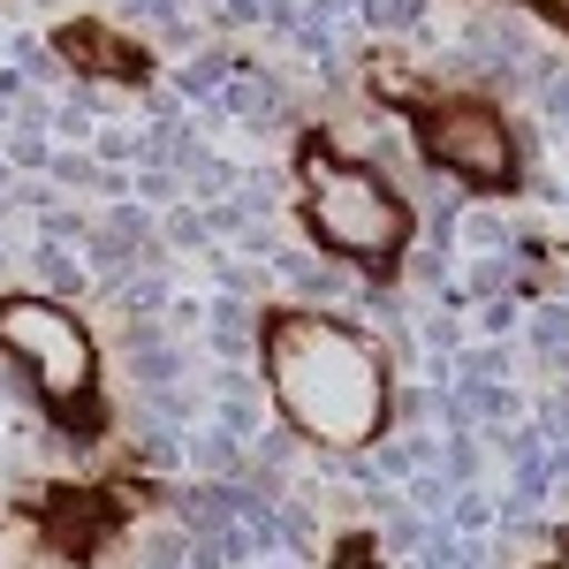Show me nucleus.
I'll return each mask as SVG.
<instances>
[{
    "label": "nucleus",
    "instance_id": "27",
    "mask_svg": "<svg viewBox=\"0 0 569 569\" xmlns=\"http://www.w3.org/2000/svg\"><path fill=\"white\" fill-rule=\"evenodd\" d=\"M206 236H213V228H206V213H190V206H176V213L160 220V243H168V251H190V243H206Z\"/></svg>",
    "mask_w": 569,
    "mask_h": 569
},
{
    "label": "nucleus",
    "instance_id": "33",
    "mask_svg": "<svg viewBox=\"0 0 569 569\" xmlns=\"http://www.w3.org/2000/svg\"><path fill=\"white\" fill-rule=\"evenodd\" d=\"M266 569H297V555H266Z\"/></svg>",
    "mask_w": 569,
    "mask_h": 569
},
{
    "label": "nucleus",
    "instance_id": "20",
    "mask_svg": "<svg viewBox=\"0 0 569 569\" xmlns=\"http://www.w3.org/2000/svg\"><path fill=\"white\" fill-rule=\"evenodd\" d=\"M182 8H190V0H130L122 16H130L137 31H160L168 46H190V31H182Z\"/></svg>",
    "mask_w": 569,
    "mask_h": 569
},
{
    "label": "nucleus",
    "instance_id": "16",
    "mask_svg": "<svg viewBox=\"0 0 569 569\" xmlns=\"http://www.w3.org/2000/svg\"><path fill=\"white\" fill-rule=\"evenodd\" d=\"M440 525L456 531V539H479V531H493V525H501V501H486L479 486H463V493L448 501V517H440Z\"/></svg>",
    "mask_w": 569,
    "mask_h": 569
},
{
    "label": "nucleus",
    "instance_id": "18",
    "mask_svg": "<svg viewBox=\"0 0 569 569\" xmlns=\"http://www.w3.org/2000/svg\"><path fill=\"white\" fill-rule=\"evenodd\" d=\"M456 236H463V251H479V259H509V251H517V236H509L501 213H463Z\"/></svg>",
    "mask_w": 569,
    "mask_h": 569
},
{
    "label": "nucleus",
    "instance_id": "9",
    "mask_svg": "<svg viewBox=\"0 0 569 569\" xmlns=\"http://www.w3.org/2000/svg\"><path fill=\"white\" fill-rule=\"evenodd\" d=\"M213 426L220 433H236V440H259L266 433V395L228 365V380H220V402H213Z\"/></svg>",
    "mask_w": 569,
    "mask_h": 569
},
{
    "label": "nucleus",
    "instance_id": "19",
    "mask_svg": "<svg viewBox=\"0 0 569 569\" xmlns=\"http://www.w3.org/2000/svg\"><path fill=\"white\" fill-rule=\"evenodd\" d=\"M311 539H319L311 501H273V547H281V555H305Z\"/></svg>",
    "mask_w": 569,
    "mask_h": 569
},
{
    "label": "nucleus",
    "instance_id": "14",
    "mask_svg": "<svg viewBox=\"0 0 569 569\" xmlns=\"http://www.w3.org/2000/svg\"><path fill=\"white\" fill-rule=\"evenodd\" d=\"M31 273H39V289L53 297V305H61V297H77V289L91 281V273H84V259H69L61 243H39V251H31Z\"/></svg>",
    "mask_w": 569,
    "mask_h": 569
},
{
    "label": "nucleus",
    "instance_id": "24",
    "mask_svg": "<svg viewBox=\"0 0 569 569\" xmlns=\"http://www.w3.org/2000/svg\"><path fill=\"white\" fill-rule=\"evenodd\" d=\"M509 281H517V266H509V259H471L463 297H509Z\"/></svg>",
    "mask_w": 569,
    "mask_h": 569
},
{
    "label": "nucleus",
    "instance_id": "31",
    "mask_svg": "<svg viewBox=\"0 0 569 569\" xmlns=\"http://www.w3.org/2000/svg\"><path fill=\"white\" fill-rule=\"evenodd\" d=\"M501 335H517V305L509 297H486V342H501Z\"/></svg>",
    "mask_w": 569,
    "mask_h": 569
},
{
    "label": "nucleus",
    "instance_id": "11",
    "mask_svg": "<svg viewBox=\"0 0 569 569\" xmlns=\"http://www.w3.org/2000/svg\"><path fill=\"white\" fill-rule=\"evenodd\" d=\"M122 372H130V388H182V372H190V357L176 350V342H152V350H130L122 357Z\"/></svg>",
    "mask_w": 569,
    "mask_h": 569
},
{
    "label": "nucleus",
    "instance_id": "22",
    "mask_svg": "<svg viewBox=\"0 0 569 569\" xmlns=\"http://www.w3.org/2000/svg\"><path fill=\"white\" fill-rule=\"evenodd\" d=\"M410 486V517H448V501H456V486L440 479V471H418V479H402Z\"/></svg>",
    "mask_w": 569,
    "mask_h": 569
},
{
    "label": "nucleus",
    "instance_id": "7",
    "mask_svg": "<svg viewBox=\"0 0 569 569\" xmlns=\"http://www.w3.org/2000/svg\"><path fill=\"white\" fill-rule=\"evenodd\" d=\"M273 273H281L297 297H311V305H335V297H350V273H342V266H327L319 251H273Z\"/></svg>",
    "mask_w": 569,
    "mask_h": 569
},
{
    "label": "nucleus",
    "instance_id": "34",
    "mask_svg": "<svg viewBox=\"0 0 569 569\" xmlns=\"http://www.w3.org/2000/svg\"><path fill=\"white\" fill-rule=\"evenodd\" d=\"M555 569H569V555H562V562H555Z\"/></svg>",
    "mask_w": 569,
    "mask_h": 569
},
{
    "label": "nucleus",
    "instance_id": "30",
    "mask_svg": "<svg viewBox=\"0 0 569 569\" xmlns=\"http://www.w3.org/2000/svg\"><path fill=\"white\" fill-rule=\"evenodd\" d=\"M220 23L228 31H251V23H266V0H220Z\"/></svg>",
    "mask_w": 569,
    "mask_h": 569
},
{
    "label": "nucleus",
    "instance_id": "15",
    "mask_svg": "<svg viewBox=\"0 0 569 569\" xmlns=\"http://www.w3.org/2000/svg\"><path fill=\"white\" fill-rule=\"evenodd\" d=\"M228 77H236V69H228V53H220V46H206V53H190V61L176 69V99H213Z\"/></svg>",
    "mask_w": 569,
    "mask_h": 569
},
{
    "label": "nucleus",
    "instance_id": "26",
    "mask_svg": "<svg viewBox=\"0 0 569 569\" xmlns=\"http://www.w3.org/2000/svg\"><path fill=\"white\" fill-rule=\"evenodd\" d=\"M31 176V168H53V144H46V130H16L8 137V176Z\"/></svg>",
    "mask_w": 569,
    "mask_h": 569
},
{
    "label": "nucleus",
    "instance_id": "2",
    "mask_svg": "<svg viewBox=\"0 0 569 569\" xmlns=\"http://www.w3.org/2000/svg\"><path fill=\"white\" fill-rule=\"evenodd\" d=\"M305 220L319 251L372 266H388L410 236V206L395 198V182L365 160H335V152H305Z\"/></svg>",
    "mask_w": 569,
    "mask_h": 569
},
{
    "label": "nucleus",
    "instance_id": "5",
    "mask_svg": "<svg viewBox=\"0 0 569 569\" xmlns=\"http://www.w3.org/2000/svg\"><path fill=\"white\" fill-rule=\"evenodd\" d=\"M220 107H228L243 130H281V122H289V84H281L273 69H236L228 91H220Z\"/></svg>",
    "mask_w": 569,
    "mask_h": 569
},
{
    "label": "nucleus",
    "instance_id": "4",
    "mask_svg": "<svg viewBox=\"0 0 569 569\" xmlns=\"http://www.w3.org/2000/svg\"><path fill=\"white\" fill-rule=\"evenodd\" d=\"M418 144L426 160L448 168V176H471V182H509L517 176V144H509V122L486 107V99H448L418 122Z\"/></svg>",
    "mask_w": 569,
    "mask_h": 569
},
{
    "label": "nucleus",
    "instance_id": "1",
    "mask_svg": "<svg viewBox=\"0 0 569 569\" xmlns=\"http://www.w3.org/2000/svg\"><path fill=\"white\" fill-rule=\"evenodd\" d=\"M266 372H273L281 426L319 440L327 456L365 448V440L380 433V418H388V365L342 319L281 311L266 327Z\"/></svg>",
    "mask_w": 569,
    "mask_h": 569
},
{
    "label": "nucleus",
    "instance_id": "17",
    "mask_svg": "<svg viewBox=\"0 0 569 569\" xmlns=\"http://www.w3.org/2000/svg\"><path fill=\"white\" fill-rule=\"evenodd\" d=\"M456 228H463V198H456L448 182H426V243L448 251V243H456Z\"/></svg>",
    "mask_w": 569,
    "mask_h": 569
},
{
    "label": "nucleus",
    "instance_id": "8",
    "mask_svg": "<svg viewBox=\"0 0 569 569\" xmlns=\"http://www.w3.org/2000/svg\"><path fill=\"white\" fill-rule=\"evenodd\" d=\"M182 456H190V471H198V479L236 486V479H243V456H251V448H243L236 433H220V426H198V433L182 440Z\"/></svg>",
    "mask_w": 569,
    "mask_h": 569
},
{
    "label": "nucleus",
    "instance_id": "23",
    "mask_svg": "<svg viewBox=\"0 0 569 569\" xmlns=\"http://www.w3.org/2000/svg\"><path fill=\"white\" fill-rule=\"evenodd\" d=\"M91 160H99V168L144 160V137H137V130H91Z\"/></svg>",
    "mask_w": 569,
    "mask_h": 569
},
{
    "label": "nucleus",
    "instance_id": "25",
    "mask_svg": "<svg viewBox=\"0 0 569 569\" xmlns=\"http://www.w3.org/2000/svg\"><path fill=\"white\" fill-rule=\"evenodd\" d=\"M91 220L69 213V206H39V243H84Z\"/></svg>",
    "mask_w": 569,
    "mask_h": 569
},
{
    "label": "nucleus",
    "instance_id": "6",
    "mask_svg": "<svg viewBox=\"0 0 569 569\" xmlns=\"http://www.w3.org/2000/svg\"><path fill=\"white\" fill-rule=\"evenodd\" d=\"M176 525H182V539H213V531H228V525H236V486L190 479L176 493Z\"/></svg>",
    "mask_w": 569,
    "mask_h": 569
},
{
    "label": "nucleus",
    "instance_id": "32",
    "mask_svg": "<svg viewBox=\"0 0 569 569\" xmlns=\"http://www.w3.org/2000/svg\"><path fill=\"white\" fill-rule=\"evenodd\" d=\"M137 198H152V206L176 198V176H168V168H137Z\"/></svg>",
    "mask_w": 569,
    "mask_h": 569
},
{
    "label": "nucleus",
    "instance_id": "3",
    "mask_svg": "<svg viewBox=\"0 0 569 569\" xmlns=\"http://www.w3.org/2000/svg\"><path fill=\"white\" fill-rule=\"evenodd\" d=\"M0 350L31 365L46 402H77L91 388V335L53 297H0Z\"/></svg>",
    "mask_w": 569,
    "mask_h": 569
},
{
    "label": "nucleus",
    "instance_id": "35",
    "mask_svg": "<svg viewBox=\"0 0 569 569\" xmlns=\"http://www.w3.org/2000/svg\"><path fill=\"white\" fill-rule=\"evenodd\" d=\"M0 266H8V251H0Z\"/></svg>",
    "mask_w": 569,
    "mask_h": 569
},
{
    "label": "nucleus",
    "instance_id": "21",
    "mask_svg": "<svg viewBox=\"0 0 569 569\" xmlns=\"http://www.w3.org/2000/svg\"><path fill=\"white\" fill-rule=\"evenodd\" d=\"M357 23H372V31H418L426 23V0H365Z\"/></svg>",
    "mask_w": 569,
    "mask_h": 569
},
{
    "label": "nucleus",
    "instance_id": "12",
    "mask_svg": "<svg viewBox=\"0 0 569 569\" xmlns=\"http://www.w3.org/2000/svg\"><path fill=\"white\" fill-rule=\"evenodd\" d=\"M525 342L539 365H555V372H569V305H539L525 319Z\"/></svg>",
    "mask_w": 569,
    "mask_h": 569
},
{
    "label": "nucleus",
    "instance_id": "28",
    "mask_svg": "<svg viewBox=\"0 0 569 569\" xmlns=\"http://www.w3.org/2000/svg\"><path fill=\"white\" fill-rule=\"evenodd\" d=\"M539 107H547V122H555V130H569V69L539 77Z\"/></svg>",
    "mask_w": 569,
    "mask_h": 569
},
{
    "label": "nucleus",
    "instance_id": "10",
    "mask_svg": "<svg viewBox=\"0 0 569 569\" xmlns=\"http://www.w3.org/2000/svg\"><path fill=\"white\" fill-rule=\"evenodd\" d=\"M213 152L198 144V130L190 122H152V137H144V168H168V176H198Z\"/></svg>",
    "mask_w": 569,
    "mask_h": 569
},
{
    "label": "nucleus",
    "instance_id": "29",
    "mask_svg": "<svg viewBox=\"0 0 569 569\" xmlns=\"http://www.w3.org/2000/svg\"><path fill=\"white\" fill-rule=\"evenodd\" d=\"M220 289H228V297H251V289H266V273L236 259V266H220Z\"/></svg>",
    "mask_w": 569,
    "mask_h": 569
},
{
    "label": "nucleus",
    "instance_id": "13",
    "mask_svg": "<svg viewBox=\"0 0 569 569\" xmlns=\"http://www.w3.org/2000/svg\"><path fill=\"white\" fill-rule=\"evenodd\" d=\"M206 319H213V357L220 365H251V319H243V305L220 297V305H206Z\"/></svg>",
    "mask_w": 569,
    "mask_h": 569
}]
</instances>
